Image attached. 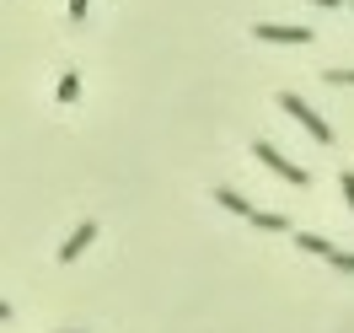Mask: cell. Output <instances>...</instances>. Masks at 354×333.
Segmentation results:
<instances>
[{"instance_id":"obj_1","label":"cell","mask_w":354,"mask_h":333,"mask_svg":"<svg viewBox=\"0 0 354 333\" xmlns=\"http://www.w3.org/2000/svg\"><path fill=\"white\" fill-rule=\"evenodd\" d=\"M215 204H221V210H231V215H242V221H247V226H258V231H290L285 215H274V210H258V204L242 199L236 188H215Z\"/></svg>"},{"instance_id":"obj_2","label":"cell","mask_w":354,"mask_h":333,"mask_svg":"<svg viewBox=\"0 0 354 333\" xmlns=\"http://www.w3.org/2000/svg\"><path fill=\"white\" fill-rule=\"evenodd\" d=\"M252 156L263 161V167L274 172V178H285L290 188H306V183H311V172L301 167V161H290L285 151H274V140H252Z\"/></svg>"},{"instance_id":"obj_3","label":"cell","mask_w":354,"mask_h":333,"mask_svg":"<svg viewBox=\"0 0 354 333\" xmlns=\"http://www.w3.org/2000/svg\"><path fill=\"white\" fill-rule=\"evenodd\" d=\"M279 108H285L290 118H295V124H301V129L317 140V145H333V129H328V124H322V118L306 108V102H301V97H295V91H279Z\"/></svg>"},{"instance_id":"obj_4","label":"cell","mask_w":354,"mask_h":333,"mask_svg":"<svg viewBox=\"0 0 354 333\" xmlns=\"http://www.w3.org/2000/svg\"><path fill=\"white\" fill-rule=\"evenodd\" d=\"M295 242L306 247V253H317V258H322V264H333V269H338V274H354V253H349V247H338V242H328V237H317V231H301V237H295Z\"/></svg>"},{"instance_id":"obj_5","label":"cell","mask_w":354,"mask_h":333,"mask_svg":"<svg viewBox=\"0 0 354 333\" xmlns=\"http://www.w3.org/2000/svg\"><path fill=\"white\" fill-rule=\"evenodd\" d=\"M252 38H258V44H295V48H301V44H311V27H301V22H295V27L258 22V27H252Z\"/></svg>"},{"instance_id":"obj_6","label":"cell","mask_w":354,"mask_h":333,"mask_svg":"<svg viewBox=\"0 0 354 333\" xmlns=\"http://www.w3.org/2000/svg\"><path fill=\"white\" fill-rule=\"evenodd\" d=\"M91 237H97V221H81V226L65 237V247H59V264H75V258L91 247Z\"/></svg>"},{"instance_id":"obj_7","label":"cell","mask_w":354,"mask_h":333,"mask_svg":"<svg viewBox=\"0 0 354 333\" xmlns=\"http://www.w3.org/2000/svg\"><path fill=\"white\" fill-rule=\"evenodd\" d=\"M75 97H81V75L65 70V75H59V102H75Z\"/></svg>"},{"instance_id":"obj_8","label":"cell","mask_w":354,"mask_h":333,"mask_svg":"<svg viewBox=\"0 0 354 333\" xmlns=\"http://www.w3.org/2000/svg\"><path fill=\"white\" fill-rule=\"evenodd\" d=\"M322 81H328V87H354V70L349 65H328V70H322Z\"/></svg>"},{"instance_id":"obj_9","label":"cell","mask_w":354,"mask_h":333,"mask_svg":"<svg viewBox=\"0 0 354 333\" xmlns=\"http://www.w3.org/2000/svg\"><path fill=\"white\" fill-rule=\"evenodd\" d=\"M338 188H344V199H349V210H354V172H338Z\"/></svg>"},{"instance_id":"obj_10","label":"cell","mask_w":354,"mask_h":333,"mask_svg":"<svg viewBox=\"0 0 354 333\" xmlns=\"http://www.w3.org/2000/svg\"><path fill=\"white\" fill-rule=\"evenodd\" d=\"M86 6L91 0H70V22H86Z\"/></svg>"},{"instance_id":"obj_11","label":"cell","mask_w":354,"mask_h":333,"mask_svg":"<svg viewBox=\"0 0 354 333\" xmlns=\"http://www.w3.org/2000/svg\"><path fill=\"white\" fill-rule=\"evenodd\" d=\"M311 6H328V11H338V0H311Z\"/></svg>"},{"instance_id":"obj_12","label":"cell","mask_w":354,"mask_h":333,"mask_svg":"<svg viewBox=\"0 0 354 333\" xmlns=\"http://www.w3.org/2000/svg\"><path fill=\"white\" fill-rule=\"evenodd\" d=\"M59 333H86V328H59Z\"/></svg>"},{"instance_id":"obj_13","label":"cell","mask_w":354,"mask_h":333,"mask_svg":"<svg viewBox=\"0 0 354 333\" xmlns=\"http://www.w3.org/2000/svg\"><path fill=\"white\" fill-rule=\"evenodd\" d=\"M349 11H354V6H349Z\"/></svg>"}]
</instances>
